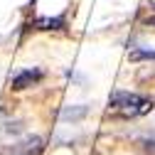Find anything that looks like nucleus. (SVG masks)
Instances as JSON below:
<instances>
[{"label":"nucleus","instance_id":"nucleus-1","mask_svg":"<svg viewBox=\"0 0 155 155\" xmlns=\"http://www.w3.org/2000/svg\"><path fill=\"white\" fill-rule=\"evenodd\" d=\"M108 106H111V108H116V111H123V113L135 116V113H145V111L153 106V101L148 99V96H143V94H133V91H116V94L111 96Z\"/></svg>","mask_w":155,"mask_h":155},{"label":"nucleus","instance_id":"nucleus-2","mask_svg":"<svg viewBox=\"0 0 155 155\" xmlns=\"http://www.w3.org/2000/svg\"><path fill=\"white\" fill-rule=\"evenodd\" d=\"M42 148H45V140L40 135H27L25 140L5 148V155H42Z\"/></svg>","mask_w":155,"mask_h":155},{"label":"nucleus","instance_id":"nucleus-3","mask_svg":"<svg viewBox=\"0 0 155 155\" xmlns=\"http://www.w3.org/2000/svg\"><path fill=\"white\" fill-rule=\"evenodd\" d=\"M45 79V71L42 69H22L12 76V89L15 91H22V89H30L35 84H40Z\"/></svg>","mask_w":155,"mask_h":155},{"label":"nucleus","instance_id":"nucleus-4","mask_svg":"<svg viewBox=\"0 0 155 155\" xmlns=\"http://www.w3.org/2000/svg\"><path fill=\"white\" fill-rule=\"evenodd\" d=\"M86 116H89V106H67V108L59 113V118H62V121H71V123H76V121L86 118Z\"/></svg>","mask_w":155,"mask_h":155},{"label":"nucleus","instance_id":"nucleus-5","mask_svg":"<svg viewBox=\"0 0 155 155\" xmlns=\"http://www.w3.org/2000/svg\"><path fill=\"white\" fill-rule=\"evenodd\" d=\"M37 27L40 30H59V27H64V20L62 17H45V20H37Z\"/></svg>","mask_w":155,"mask_h":155},{"label":"nucleus","instance_id":"nucleus-6","mask_svg":"<svg viewBox=\"0 0 155 155\" xmlns=\"http://www.w3.org/2000/svg\"><path fill=\"white\" fill-rule=\"evenodd\" d=\"M130 59L133 62H140V59L155 62V49H135V52H130Z\"/></svg>","mask_w":155,"mask_h":155},{"label":"nucleus","instance_id":"nucleus-7","mask_svg":"<svg viewBox=\"0 0 155 155\" xmlns=\"http://www.w3.org/2000/svg\"><path fill=\"white\" fill-rule=\"evenodd\" d=\"M3 130H5V133H20V130H22V123H20V121H8Z\"/></svg>","mask_w":155,"mask_h":155},{"label":"nucleus","instance_id":"nucleus-8","mask_svg":"<svg viewBox=\"0 0 155 155\" xmlns=\"http://www.w3.org/2000/svg\"><path fill=\"white\" fill-rule=\"evenodd\" d=\"M145 25H150V27H155V17H145Z\"/></svg>","mask_w":155,"mask_h":155},{"label":"nucleus","instance_id":"nucleus-9","mask_svg":"<svg viewBox=\"0 0 155 155\" xmlns=\"http://www.w3.org/2000/svg\"><path fill=\"white\" fill-rule=\"evenodd\" d=\"M0 155H5V148H0Z\"/></svg>","mask_w":155,"mask_h":155}]
</instances>
